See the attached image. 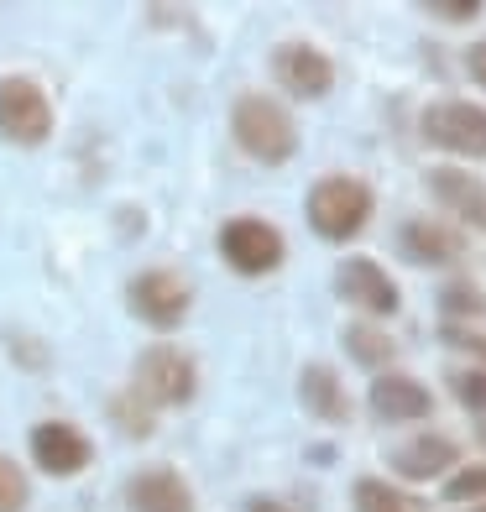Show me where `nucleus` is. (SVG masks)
<instances>
[{
	"instance_id": "1",
	"label": "nucleus",
	"mask_w": 486,
	"mask_h": 512,
	"mask_svg": "<svg viewBox=\"0 0 486 512\" xmlns=\"http://www.w3.org/2000/svg\"><path fill=\"white\" fill-rule=\"evenodd\" d=\"M230 136L236 147L262 162V168H283V162L298 157V121L293 110L277 100V95H262V89H246L230 105Z\"/></svg>"
},
{
	"instance_id": "10",
	"label": "nucleus",
	"mask_w": 486,
	"mask_h": 512,
	"mask_svg": "<svg viewBox=\"0 0 486 512\" xmlns=\"http://www.w3.org/2000/svg\"><path fill=\"white\" fill-rule=\"evenodd\" d=\"M32 445V460L42 476H79L89 460H95V445H89V434L79 424H68V418H42V424L27 434Z\"/></svg>"
},
{
	"instance_id": "5",
	"label": "nucleus",
	"mask_w": 486,
	"mask_h": 512,
	"mask_svg": "<svg viewBox=\"0 0 486 512\" xmlns=\"http://www.w3.org/2000/svg\"><path fill=\"white\" fill-rule=\"evenodd\" d=\"M220 262L230 272H241V277H267L288 262V241H283V230H277L272 220L262 215H230L220 225Z\"/></svg>"
},
{
	"instance_id": "2",
	"label": "nucleus",
	"mask_w": 486,
	"mask_h": 512,
	"mask_svg": "<svg viewBox=\"0 0 486 512\" xmlns=\"http://www.w3.org/2000/svg\"><path fill=\"white\" fill-rule=\"evenodd\" d=\"M304 215H309V230L319 241H356L366 225L377 215V189L356 173H324L309 183V199H304Z\"/></svg>"
},
{
	"instance_id": "9",
	"label": "nucleus",
	"mask_w": 486,
	"mask_h": 512,
	"mask_svg": "<svg viewBox=\"0 0 486 512\" xmlns=\"http://www.w3.org/2000/svg\"><path fill=\"white\" fill-rule=\"evenodd\" d=\"M272 74L293 100H324L335 89V58L319 42L293 37V42H277L272 48Z\"/></svg>"
},
{
	"instance_id": "7",
	"label": "nucleus",
	"mask_w": 486,
	"mask_h": 512,
	"mask_svg": "<svg viewBox=\"0 0 486 512\" xmlns=\"http://www.w3.org/2000/svg\"><path fill=\"white\" fill-rule=\"evenodd\" d=\"M0 136L11 147H42L53 136V100L27 74L0 79Z\"/></svg>"
},
{
	"instance_id": "22",
	"label": "nucleus",
	"mask_w": 486,
	"mask_h": 512,
	"mask_svg": "<svg viewBox=\"0 0 486 512\" xmlns=\"http://www.w3.org/2000/svg\"><path fill=\"white\" fill-rule=\"evenodd\" d=\"M27 502H32L27 471H21L11 455H0V512H27Z\"/></svg>"
},
{
	"instance_id": "21",
	"label": "nucleus",
	"mask_w": 486,
	"mask_h": 512,
	"mask_svg": "<svg viewBox=\"0 0 486 512\" xmlns=\"http://www.w3.org/2000/svg\"><path fill=\"white\" fill-rule=\"evenodd\" d=\"M445 502H471V507L486 502V460L481 465H455L450 481H445Z\"/></svg>"
},
{
	"instance_id": "20",
	"label": "nucleus",
	"mask_w": 486,
	"mask_h": 512,
	"mask_svg": "<svg viewBox=\"0 0 486 512\" xmlns=\"http://www.w3.org/2000/svg\"><path fill=\"white\" fill-rule=\"evenodd\" d=\"M439 314H445V324H471V319H486V298L476 283H450V288H439Z\"/></svg>"
},
{
	"instance_id": "13",
	"label": "nucleus",
	"mask_w": 486,
	"mask_h": 512,
	"mask_svg": "<svg viewBox=\"0 0 486 512\" xmlns=\"http://www.w3.org/2000/svg\"><path fill=\"white\" fill-rule=\"evenodd\" d=\"M429 194L445 204V215H455L466 230H486V183L466 168H455V162H439V168L424 173Z\"/></svg>"
},
{
	"instance_id": "14",
	"label": "nucleus",
	"mask_w": 486,
	"mask_h": 512,
	"mask_svg": "<svg viewBox=\"0 0 486 512\" xmlns=\"http://www.w3.org/2000/svg\"><path fill=\"white\" fill-rule=\"evenodd\" d=\"M298 403H304V413L319 418V424H351L356 418L351 387L340 382V371L330 361H309L298 371Z\"/></svg>"
},
{
	"instance_id": "25",
	"label": "nucleus",
	"mask_w": 486,
	"mask_h": 512,
	"mask_svg": "<svg viewBox=\"0 0 486 512\" xmlns=\"http://www.w3.org/2000/svg\"><path fill=\"white\" fill-rule=\"evenodd\" d=\"M466 74L486 89V37L481 42H471V48H466Z\"/></svg>"
},
{
	"instance_id": "16",
	"label": "nucleus",
	"mask_w": 486,
	"mask_h": 512,
	"mask_svg": "<svg viewBox=\"0 0 486 512\" xmlns=\"http://www.w3.org/2000/svg\"><path fill=\"white\" fill-rule=\"evenodd\" d=\"M126 507L131 512H199L194 486L183 481V471L173 465H147L126 481Z\"/></svg>"
},
{
	"instance_id": "23",
	"label": "nucleus",
	"mask_w": 486,
	"mask_h": 512,
	"mask_svg": "<svg viewBox=\"0 0 486 512\" xmlns=\"http://www.w3.org/2000/svg\"><path fill=\"white\" fill-rule=\"evenodd\" d=\"M455 398H460V408H471L476 413V424H486V366H476V371H455Z\"/></svg>"
},
{
	"instance_id": "4",
	"label": "nucleus",
	"mask_w": 486,
	"mask_h": 512,
	"mask_svg": "<svg viewBox=\"0 0 486 512\" xmlns=\"http://www.w3.org/2000/svg\"><path fill=\"white\" fill-rule=\"evenodd\" d=\"M131 392L147 398L152 408H189L199 398V366H194L189 351H178V345H147V351L136 356Z\"/></svg>"
},
{
	"instance_id": "17",
	"label": "nucleus",
	"mask_w": 486,
	"mask_h": 512,
	"mask_svg": "<svg viewBox=\"0 0 486 512\" xmlns=\"http://www.w3.org/2000/svg\"><path fill=\"white\" fill-rule=\"evenodd\" d=\"M340 345H345V356H351L356 366H372V371H392V361H398V340H392L382 324H372V319H351L340 330Z\"/></svg>"
},
{
	"instance_id": "6",
	"label": "nucleus",
	"mask_w": 486,
	"mask_h": 512,
	"mask_svg": "<svg viewBox=\"0 0 486 512\" xmlns=\"http://www.w3.org/2000/svg\"><path fill=\"white\" fill-rule=\"evenodd\" d=\"M126 309L142 324H152V330H178L194 309V288L173 267H147L126 283Z\"/></svg>"
},
{
	"instance_id": "8",
	"label": "nucleus",
	"mask_w": 486,
	"mask_h": 512,
	"mask_svg": "<svg viewBox=\"0 0 486 512\" xmlns=\"http://www.w3.org/2000/svg\"><path fill=\"white\" fill-rule=\"evenodd\" d=\"M335 293H340V304H351L361 319H392L403 309V293L398 283H392V272L377 262V256H345V262L335 267Z\"/></svg>"
},
{
	"instance_id": "28",
	"label": "nucleus",
	"mask_w": 486,
	"mask_h": 512,
	"mask_svg": "<svg viewBox=\"0 0 486 512\" xmlns=\"http://www.w3.org/2000/svg\"><path fill=\"white\" fill-rule=\"evenodd\" d=\"M471 512H486V502H481V507H471Z\"/></svg>"
},
{
	"instance_id": "24",
	"label": "nucleus",
	"mask_w": 486,
	"mask_h": 512,
	"mask_svg": "<svg viewBox=\"0 0 486 512\" xmlns=\"http://www.w3.org/2000/svg\"><path fill=\"white\" fill-rule=\"evenodd\" d=\"M424 11L439 16V21H450V27H466V21H476L486 6H481V0H429Z\"/></svg>"
},
{
	"instance_id": "18",
	"label": "nucleus",
	"mask_w": 486,
	"mask_h": 512,
	"mask_svg": "<svg viewBox=\"0 0 486 512\" xmlns=\"http://www.w3.org/2000/svg\"><path fill=\"white\" fill-rule=\"evenodd\" d=\"M351 507L356 512H429L413 492H403L398 481H387V476H361L351 486Z\"/></svg>"
},
{
	"instance_id": "27",
	"label": "nucleus",
	"mask_w": 486,
	"mask_h": 512,
	"mask_svg": "<svg viewBox=\"0 0 486 512\" xmlns=\"http://www.w3.org/2000/svg\"><path fill=\"white\" fill-rule=\"evenodd\" d=\"M476 434H481V450H486V424H476Z\"/></svg>"
},
{
	"instance_id": "19",
	"label": "nucleus",
	"mask_w": 486,
	"mask_h": 512,
	"mask_svg": "<svg viewBox=\"0 0 486 512\" xmlns=\"http://www.w3.org/2000/svg\"><path fill=\"white\" fill-rule=\"evenodd\" d=\"M110 418H115V429H121L126 439H147V434L157 429V408H152L147 398H136L131 387L110 398Z\"/></svg>"
},
{
	"instance_id": "11",
	"label": "nucleus",
	"mask_w": 486,
	"mask_h": 512,
	"mask_svg": "<svg viewBox=\"0 0 486 512\" xmlns=\"http://www.w3.org/2000/svg\"><path fill=\"white\" fill-rule=\"evenodd\" d=\"M434 392L429 382L408 377V371H377L372 387H366V408H372L382 424H424L434 413Z\"/></svg>"
},
{
	"instance_id": "3",
	"label": "nucleus",
	"mask_w": 486,
	"mask_h": 512,
	"mask_svg": "<svg viewBox=\"0 0 486 512\" xmlns=\"http://www.w3.org/2000/svg\"><path fill=\"white\" fill-rule=\"evenodd\" d=\"M419 136H424V147H434V152L476 162V157H486V105L460 100V95L429 100L419 110Z\"/></svg>"
},
{
	"instance_id": "26",
	"label": "nucleus",
	"mask_w": 486,
	"mask_h": 512,
	"mask_svg": "<svg viewBox=\"0 0 486 512\" xmlns=\"http://www.w3.org/2000/svg\"><path fill=\"white\" fill-rule=\"evenodd\" d=\"M246 512H304V507H293L288 497H251Z\"/></svg>"
},
{
	"instance_id": "12",
	"label": "nucleus",
	"mask_w": 486,
	"mask_h": 512,
	"mask_svg": "<svg viewBox=\"0 0 486 512\" xmlns=\"http://www.w3.org/2000/svg\"><path fill=\"white\" fill-rule=\"evenodd\" d=\"M398 251L413 267H455L466 256V230H455L450 220H434V215H413L398 225Z\"/></svg>"
},
{
	"instance_id": "15",
	"label": "nucleus",
	"mask_w": 486,
	"mask_h": 512,
	"mask_svg": "<svg viewBox=\"0 0 486 512\" xmlns=\"http://www.w3.org/2000/svg\"><path fill=\"white\" fill-rule=\"evenodd\" d=\"M387 465H392L403 481H439L445 471H455V465H460V445H455L450 434L424 429V434L403 439V445H392V450H387Z\"/></svg>"
}]
</instances>
